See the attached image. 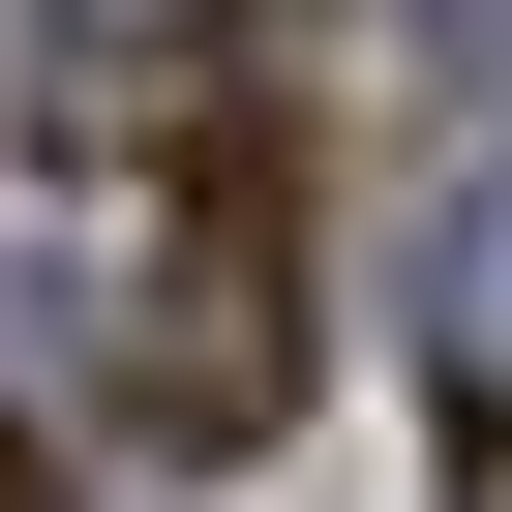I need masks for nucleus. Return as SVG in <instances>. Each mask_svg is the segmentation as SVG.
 <instances>
[{
  "instance_id": "nucleus-1",
  "label": "nucleus",
  "mask_w": 512,
  "mask_h": 512,
  "mask_svg": "<svg viewBox=\"0 0 512 512\" xmlns=\"http://www.w3.org/2000/svg\"><path fill=\"white\" fill-rule=\"evenodd\" d=\"M151 121H181V241L121 302V422L151 452H272L302 422V121H272V61H211Z\"/></svg>"
},
{
  "instance_id": "nucleus-2",
  "label": "nucleus",
  "mask_w": 512,
  "mask_h": 512,
  "mask_svg": "<svg viewBox=\"0 0 512 512\" xmlns=\"http://www.w3.org/2000/svg\"><path fill=\"white\" fill-rule=\"evenodd\" d=\"M452 392H482V422H512V211H482V241H452Z\"/></svg>"
},
{
  "instance_id": "nucleus-3",
  "label": "nucleus",
  "mask_w": 512,
  "mask_h": 512,
  "mask_svg": "<svg viewBox=\"0 0 512 512\" xmlns=\"http://www.w3.org/2000/svg\"><path fill=\"white\" fill-rule=\"evenodd\" d=\"M452 31H482V61H512V0H452Z\"/></svg>"
}]
</instances>
